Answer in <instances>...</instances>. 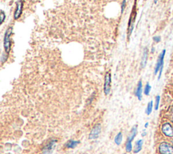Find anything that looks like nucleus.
I'll list each match as a JSON object with an SVG mask.
<instances>
[{
  "label": "nucleus",
  "instance_id": "obj_1",
  "mask_svg": "<svg viewBox=\"0 0 173 154\" xmlns=\"http://www.w3.org/2000/svg\"><path fill=\"white\" fill-rule=\"evenodd\" d=\"M13 28L12 27H9L4 35V47L5 49V52L7 54H9L11 49V36L12 34Z\"/></svg>",
  "mask_w": 173,
  "mask_h": 154
},
{
  "label": "nucleus",
  "instance_id": "obj_2",
  "mask_svg": "<svg viewBox=\"0 0 173 154\" xmlns=\"http://www.w3.org/2000/svg\"><path fill=\"white\" fill-rule=\"evenodd\" d=\"M165 54H166V50L164 49L163 51L161 52L159 57H158L156 65V66H155L154 75H157L158 72H160L159 76H158V80H160L161 75H162V70H163V64H164V58H165Z\"/></svg>",
  "mask_w": 173,
  "mask_h": 154
},
{
  "label": "nucleus",
  "instance_id": "obj_3",
  "mask_svg": "<svg viewBox=\"0 0 173 154\" xmlns=\"http://www.w3.org/2000/svg\"><path fill=\"white\" fill-rule=\"evenodd\" d=\"M137 134V125H135L132 128L131 131L130 132V134L128 135L127 139V143H126V151H127V152L130 153L132 149H133L132 141H133L134 138L136 137Z\"/></svg>",
  "mask_w": 173,
  "mask_h": 154
},
{
  "label": "nucleus",
  "instance_id": "obj_4",
  "mask_svg": "<svg viewBox=\"0 0 173 154\" xmlns=\"http://www.w3.org/2000/svg\"><path fill=\"white\" fill-rule=\"evenodd\" d=\"M160 154H173V146L167 142H162L158 147Z\"/></svg>",
  "mask_w": 173,
  "mask_h": 154
},
{
  "label": "nucleus",
  "instance_id": "obj_5",
  "mask_svg": "<svg viewBox=\"0 0 173 154\" xmlns=\"http://www.w3.org/2000/svg\"><path fill=\"white\" fill-rule=\"evenodd\" d=\"M135 18H136V10H135V5H134L133 11H132L129 18V22H128V32H127L128 38H129V37L131 36V35L134 28V23L135 21Z\"/></svg>",
  "mask_w": 173,
  "mask_h": 154
},
{
  "label": "nucleus",
  "instance_id": "obj_6",
  "mask_svg": "<svg viewBox=\"0 0 173 154\" xmlns=\"http://www.w3.org/2000/svg\"><path fill=\"white\" fill-rule=\"evenodd\" d=\"M111 74L110 72H108L105 74L104 91L105 95H108L110 93L111 90Z\"/></svg>",
  "mask_w": 173,
  "mask_h": 154
},
{
  "label": "nucleus",
  "instance_id": "obj_7",
  "mask_svg": "<svg viewBox=\"0 0 173 154\" xmlns=\"http://www.w3.org/2000/svg\"><path fill=\"white\" fill-rule=\"evenodd\" d=\"M101 124H98L93 126V128L92 129L91 131L89 138L91 140H94V139H98L99 137V135L101 133Z\"/></svg>",
  "mask_w": 173,
  "mask_h": 154
},
{
  "label": "nucleus",
  "instance_id": "obj_8",
  "mask_svg": "<svg viewBox=\"0 0 173 154\" xmlns=\"http://www.w3.org/2000/svg\"><path fill=\"white\" fill-rule=\"evenodd\" d=\"M162 132L168 137H173V127L168 122H166L162 126Z\"/></svg>",
  "mask_w": 173,
  "mask_h": 154
},
{
  "label": "nucleus",
  "instance_id": "obj_9",
  "mask_svg": "<svg viewBox=\"0 0 173 154\" xmlns=\"http://www.w3.org/2000/svg\"><path fill=\"white\" fill-rule=\"evenodd\" d=\"M22 9H23V2L22 0H20V1L16 3V10L14 14V19L18 20L20 16H21L22 14Z\"/></svg>",
  "mask_w": 173,
  "mask_h": 154
},
{
  "label": "nucleus",
  "instance_id": "obj_10",
  "mask_svg": "<svg viewBox=\"0 0 173 154\" xmlns=\"http://www.w3.org/2000/svg\"><path fill=\"white\" fill-rule=\"evenodd\" d=\"M56 140H52L47 145V146L43 149V154H50L54 151V147L56 143Z\"/></svg>",
  "mask_w": 173,
  "mask_h": 154
},
{
  "label": "nucleus",
  "instance_id": "obj_11",
  "mask_svg": "<svg viewBox=\"0 0 173 154\" xmlns=\"http://www.w3.org/2000/svg\"><path fill=\"white\" fill-rule=\"evenodd\" d=\"M148 58V48H145L144 50H143L141 62V69H143V68L145 67L146 64H147Z\"/></svg>",
  "mask_w": 173,
  "mask_h": 154
},
{
  "label": "nucleus",
  "instance_id": "obj_12",
  "mask_svg": "<svg viewBox=\"0 0 173 154\" xmlns=\"http://www.w3.org/2000/svg\"><path fill=\"white\" fill-rule=\"evenodd\" d=\"M142 88H143L142 81H139L138 84H137V87L135 91V95L137 96V97L138 98L139 101L142 99Z\"/></svg>",
  "mask_w": 173,
  "mask_h": 154
},
{
  "label": "nucleus",
  "instance_id": "obj_13",
  "mask_svg": "<svg viewBox=\"0 0 173 154\" xmlns=\"http://www.w3.org/2000/svg\"><path fill=\"white\" fill-rule=\"evenodd\" d=\"M143 144V141L142 140V139H139L138 141H136L134 151H133L135 153H139L140 151L142 149Z\"/></svg>",
  "mask_w": 173,
  "mask_h": 154
},
{
  "label": "nucleus",
  "instance_id": "obj_14",
  "mask_svg": "<svg viewBox=\"0 0 173 154\" xmlns=\"http://www.w3.org/2000/svg\"><path fill=\"white\" fill-rule=\"evenodd\" d=\"M80 143L79 141H74V140H69L65 145V147L68 149H74L77 147L78 145Z\"/></svg>",
  "mask_w": 173,
  "mask_h": 154
},
{
  "label": "nucleus",
  "instance_id": "obj_15",
  "mask_svg": "<svg viewBox=\"0 0 173 154\" xmlns=\"http://www.w3.org/2000/svg\"><path fill=\"white\" fill-rule=\"evenodd\" d=\"M122 132H120L119 133L116 135V136L114 138V142H115V143L117 145V146H120V145L121 144L122 141Z\"/></svg>",
  "mask_w": 173,
  "mask_h": 154
},
{
  "label": "nucleus",
  "instance_id": "obj_16",
  "mask_svg": "<svg viewBox=\"0 0 173 154\" xmlns=\"http://www.w3.org/2000/svg\"><path fill=\"white\" fill-rule=\"evenodd\" d=\"M152 109H153V102L151 101V102H149L147 106V108H146V110H145V113L147 115H150L151 112H152Z\"/></svg>",
  "mask_w": 173,
  "mask_h": 154
},
{
  "label": "nucleus",
  "instance_id": "obj_17",
  "mask_svg": "<svg viewBox=\"0 0 173 154\" xmlns=\"http://www.w3.org/2000/svg\"><path fill=\"white\" fill-rule=\"evenodd\" d=\"M151 89V87L150 86V85H149V82H148V83L146 84L145 87V89H144L145 95H149V93H150Z\"/></svg>",
  "mask_w": 173,
  "mask_h": 154
},
{
  "label": "nucleus",
  "instance_id": "obj_18",
  "mask_svg": "<svg viewBox=\"0 0 173 154\" xmlns=\"http://www.w3.org/2000/svg\"><path fill=\"white\" fill-rule=\"evenodd\" d=\"M160 102V97L159 95H158L156 97V102H155V109H156V110H158V108H159Z\"/></svg>",
  "mask_w": 173,
  "mask_h": 154
},
{
  "label": "nucleus",
  "instance_id": "obj_19",
  "mask_svg": "<svg viewBox=\"0 0 173 154\" xmlns=\"http://www.w3.org/2000/svg\"><path fill=\"white\" fill-rule=\"evenodd\" d=\"M0 17H1V25H2V23L4 22L5 18V14L4 12V11H1V12H0Z\"/></svg>",
  "mask_w": 173,
  "mask_h": 154
},
{
  "label": "nucleus",
  "instance_id": "obj_20",
  "mask_svg": "<svg viewBox=\"0 0 173 154\" xmlns=\"http://www.w3.org/2000/svg\"><path fill=\"white\" fill-rule=\"evenodd\" d=\"M125 6H126V0H123V2L122 3V5H121V12L123 13L124 12L125 9Z\"/></svg>",
  "mask_w": 173,
  "mask_h": 154
},
{
  "label": "nucleus",
  "instance_id": "obj_21",
  "mask_svg": "<svg viewBox=\"0 0 173 154\" xmlns=\"http://www.w3.org/2000/svg\"><path fill=\"white\" fill-rule=\"evenodd\" d=\"M7 59H8V55H5V54H3L2 57V63H4V62L6 61Z\"/></svg>",
  "mask_w": 173,
  "mask_h": 154
},
{
  "label": "nucleus",
  "instance_id": "obj_22",
  "mask_svg": "<svg viewBox=\"0 0 173 154\" xmlns=\"http://www.w3.org/2000/svg\"><path fill=\"white\" fill-rule=\"evenodd\" d=\"M153 39H154V41H155V42L158 43V42H160V41L161 38H160V37L156 36V37H154L153 38Z\"/></svg>",
  "mask_w": 173,
  "mask_h": 154
},
{
  "label": "nucleus",
  "instance_id": "obj_23",
  "mask_svg": "<svg viewBox=\"0 0 173 154\" xmlns=\"http://www.w3.org/2000/svg\"><path fill=\"white\" fill-rule=\"evenodd\" d=\"M148 126H149V122H147V123L145 124V129L148 128Z\"/></svg>",
  "mask_w": 173,
  "mask_h": 154
},
{
  "label": "nucleus",
  "instance_id": "obj_24",
  "mask_svg": "<svg viewBox=\"0 0 173 154\" xmlns=\"http://www.w3.org/2000/svg\"><path fill=\"white\" fill-rule=\"evenodd\" d=\"M147 135V133H146L145 132H143V133H142V136L143 137H145V136Z\"/></svg>",
  "mask_w": 173,
  "mask_h": 154
},
{
  "label": "nucleus",
  "instance_id": "obj_25",
  "mask_svg": "<svg viewBox=\"0 0 173 154\" xmlns=\"http://www.w3.org/2000/svg\"><path fill=\"white\" fill-rule=\"evenodd\" d=\"M157 2H158V0H154V3H155V4H156Z\"/></svg>",
  "mask_w": 173,
  "mask_h": 154
},
{
  "label": "nucleus",
  "instance_id": "obj_26",
  "mask_svg": "<svg viewBox=\"0 0 173 154\" xmlns=\"http://www.w3.org/2000/svg\"><path fill=\"white\" fill-rule=\"evenodd\" d=\"M171 143L173 145V139H172V140L171 141Z\"/></svg>",
  "mask_w": 173,
  "mask_h": 154
}]
</instances>
